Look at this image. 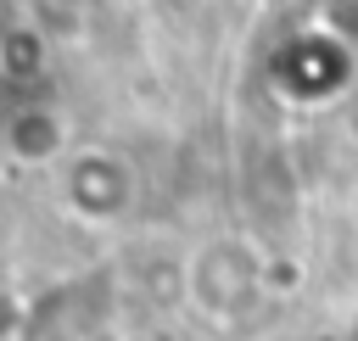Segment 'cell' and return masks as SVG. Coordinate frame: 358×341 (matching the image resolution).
<instances>
[{
	"label": "cell",
	"instance_id": "cell-1",
	"mask_svg": "<svg viewBox=\"0 0 358 341\" xmlns=\"http://www.w3.org/2000/svg\"><path fill=\"white\" fill-rule=\"evenodd\" d=\"M324 34L336 45H352L358 39V0H324Z\"/></svg>",
	"mask_w": 358,
	"mask_h": 341
}]
</instances>
